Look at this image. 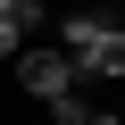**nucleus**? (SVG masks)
<instances>
[{"label":"nucleus","instance_id":"nucleus-1","mask_svg":"<svg viewBox=\"0 0 125 125\" xmlns=\"http://www.w3.org/2000/svg\"><path fill=\"white\" fill-rule=\"evenodd\" d=\"M58 50L75 58V75H100V83L125 75V25L108 9H67L58 17Z\"/></svg>","mask_w":125,"mask_h":125},{"label":"nucleus","instance_id":"nucleus-2","mask_svg":"<svg viewBox=\"0 0 125 125\" xmlns=\"http://www.w3.org/2000/svg\"><path fill=\"white\" fill-rule=\"evenodd\" d=\"M75 83H83V75H75V58H67V50H42V42L17 50V92H25V100H67Z\"/></svg>","mask_w":125,"mask_h":125},{"label":"nucleus","instance_id":"nucleus-3","mask_svg":"<svg viewBox=\"0 0 125 125\" xmlns=\"http://www.w3.org/2000/svg\"><path fill=\"white\" fill-rule=\"evenodd\" d=\"M50 125H125V117H108L100 100H75L67 92V100H50Z\"/></svg>","mask_w":125,"mask_h":125}]
</instances>
